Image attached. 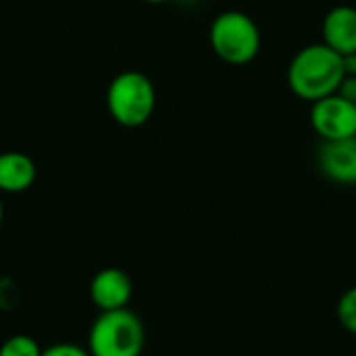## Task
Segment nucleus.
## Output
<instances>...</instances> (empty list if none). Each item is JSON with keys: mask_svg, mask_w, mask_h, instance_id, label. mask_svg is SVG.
I'll use <instances>...</instances> for the list:
<instances>
[{"mask_svg": "<svg viewBox=\"0 0 356 356\" xmlns=\"http://www.w3.org/2000/svg\"><path fill=\"white\" fill-rule=\"evenodd\" d=\"M42 356H90L88 348L73 344V342H58L52 344L50 348L42 350Z\"/></svg>", "mask_w": 356, "mask_h": 356, "instance_id": "nucleus-12", "label": "nucleus"}, {"mask_svg": "<svg viewBox=\"0 0 356 356\" xmlns=\"http://www.w3.org/2000/svg\"><path fill=\"white\" fill-rule=\"evenodd\" d=\"M342 65H344V73L346 75H356V52L355 54L342 56Z\"/></svg>", "mask_w": 356, "mask_h": 356, "instance_id": "nucleus-13", "label": "nucleus"}, {"mask_svg": "<svg viewBox=\"0 0 356 356\" xmlns=\"http://www.w3.org/2000/svg\"><path fill=\"white\" fill-rule=\"evenodd\" d=\"M213 52L229 65H248L261 52V29L242 10H225L215 17L209 29Z\"/></svg>", "mask_w": 356, "mask_h": 356, "instance_id": "nucleus-4", "label": "nucleus"}, {"mask_svg": "<svg viewBox=\"0 0 356 356\" xmlns=\"http://www.w3.org/2000/svg\"><path fill=\"white\" fill-rule=\"evenodd\" d=\"M148 4H165V2H171V0H144Z\"/></svg>", "mask_w": 356, "mask_h": 356, "instance_id": "nucleus-15", "label": "nucleus"}, {"mask_svg": "<svg viewBox=\"0 0 356 356\" xmlns=\"http://www.w3.org/2000/svg\"><path fill=\"white\" fill-rule=\"evenodd\" d=\"M106 108L123 127H142L156 108V90L142 71H123L108 83Z\"/></svg>", "mask_w": 356, "mask_h": 356, "instance_id": "nucleus-3", "label": "nucleus"}, {"mask_svg": "<svg viewBox=\"0 0 356 356\" xmlns=\"http://www.w3.org/2000/svg\"><path fill=\"white\" fill-rule=\"evenodd\" d=\"M38 167L35 161L19 150L0 152V192L21 194L35 184Z\"/></svg>", "mask_w": 356, "mask_h": 356, "instance_id": "nucleus-9", "label": "nucleus"}, {"mask_svg": "<svg viewBox=\"0 0 356 356\" xmlns=\"http://www.w3.org/2000/svg\"><path fill=\"white\" fill-rule=\"evenodd\" d=\"M131 296H134V282L123 269L117 267L100 269L90 282V298L100 313L125 309Z\"/></svg>", "mask_w": 356, "mask_h": 356, "instance_id": "nucleus-6", "label": "nucleus"}, {"mask_svg": "<svg viewBox=\"0 0 356 356\" xmlns=\"http://www.w3.org/2000/svg\"><path fill=\"white\" fill-rule=\"evenodd\" d=\"M2 221H4V202L0 198V225H2Z\"/></svg>", "mask_w": 356, "mask_h": 356, "instance_id": "nucleus-14", "label": "nucleus"}, {"mask_svg": "<svg viewBox=\"0 0 356 356\" xmlns=\"http://www.w3.org/2000/svg\"><path fill=\"white\" fill-rule=\"evenodd\" d=\"M323 44L340 56L356 52V8L348 4L334 6L323 19Z\"/></svg>", "mask_w": 356, "mask_h": 356, "instance_id": "nucleus-7", "label": "nucleus"}, {"mask_svg": "<svg viewBox=\"0 0 356 356\" xmlns=\"http://www.w3.org/2000/svg\"><path fill=\"white\" fill-rule=\"evenodd\" d=\"M0 356H42V348L38 340H33L31 336L17 334L2 342Z\"/></svg>", "mask_w": 356, "mask_h": 356, "instance_id": "nucleus-10", "label": "nucleus"}, {"mask_svg": "<svg viewBox=\"0 0 356 356\" xmlns=\"http://www.w3.org/2000/svg\"><path fill=\"white\" fill-rule=\"evenodd\" d=\"M344 77L346 73L342 56L323 42L298 50L288 67L290 90L298 98L309 102H317L325 96L336 94Z\"/></svg>", "mask_w": 356, "mask_h": 356, "instance_id": "nucleus-1", "label": "nucleus"}, {"mask_svg": "<svg viewBox=\"0 0 356 356\" xmlns=\"http://www.w3.org/2000/svg\"><path fill=\"white\" fill-rule=\"evenodd\" d=\"M146 346L142 319L125 309L102 311L88 334L90 356H140Z\"/></svg>", "mask_w": 356, "mask_h": 356, "instance_id": "nucleus-2", "label": "nucleus"}, {"mask_svg": "<svg viewBox=\"0 0 356 356\" xmlns=\"http://www.w3.org/2000/svg\"><path fill=\"white\" fill-rule=\"evenodd\" d=\"M311 125L325 142L355 138L356 104L340 94L325 96V98L313 102Z\"/></svg>", "mask_w": 356, "mask_h": 356, "instance_id": "nucleus-5", "label": "nucleus"}, {"mask_svg": "<svg viewBox=\"0 0 356 356\" xmlns=\"http://www.w3.org/2000/svg\"><path fill=\"white\" fill-rule=\"evenodd\" d=\"M338 319L344 330L356 336V286L342 294L338 302Z\"/></svg>", "mask_w": 356, "mask_h": 356, "instance_id": "nucleus-11", "label": "nucleus"}, {"mask_svg": "<svg viewBox=\"0 0 356 356\" xmlns=\"http://www.w3.org/2000/svg\"><path fill=\"white\" fill-rule=\"evenodd\" d=\"M355 138H356V136H355Z\"/></svg>", "mask_w": 356, "mask_h": 356, "instance_id": "nucleus-16", "label": "nucleus"}, {"mask_svg": "<svg viewBox=\"0 0 356 356\" xmlns=\"http://www.w3.org/2000/svg\"><path fill=\"white\" fill-rule=\"evenodd\" d=\"M321 171L338 184H356V138L325 142L319 152Z\"/></svg>", "mask_w": 356, "mask_h": 356, "instance_id": "nucleus-8", "label": "nucleus"}]
</instances>
